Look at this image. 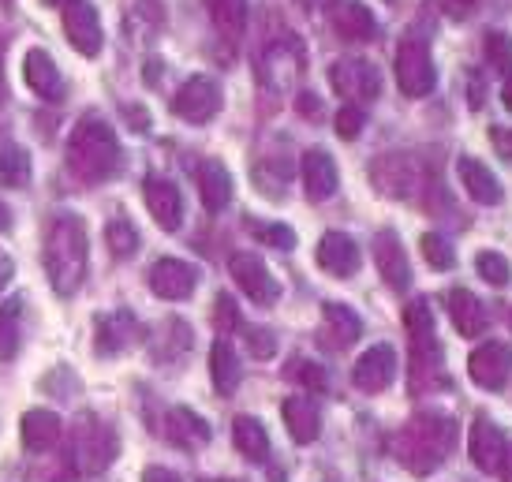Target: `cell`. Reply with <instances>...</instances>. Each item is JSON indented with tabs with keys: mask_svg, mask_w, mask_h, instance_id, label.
<instances>
[{
	"mask_svg": "<svg viewBox=\"0 0 512 482\" xmlns=\"http://www.w3.org/2000/svg\"><path fill=\"white\" fill-rule=\"evenodd\" d=\"M143 199H146L150 217H154L165 232H176V228H180V221H184V195H180V187L172 184V180H161V176L146 180Z\"/></svg>",
	"mask_w": 512,
	"mask_h": 482,
	"instance_id": "4fadbf2b",
	"label": "cell"
},
{
	"mask_svg": "<svg viewBox=\"0 0 512 482\" xmlns=\"http://www.w3.org/2000/svg\"><path fill=\"white\" fill-rule=\"evenodd\" d=\"M370 180H374L378 191L389 195V199H404V195H412V187H415L412 161H408V157H400V154L382 157V161L370 169Z\"/></svg>",
	"mask_w": 512,
	"mask_h": 482,
	"instance_id": "7402d4cb",
	"label": "cell"
},
{
	"mask_svg": "<svg viewBox=\"0 0 512 482\" xmlns=\"http://www.w3.org/2000/svg\"><path fill=\"white\" fill-rule=\"evenodd\" d=\"M217 329H236L240 326V311H236V303H232V296H217V314H214Z\"/></svg>",
	"mask_w": 512,
	"mask_h": 482,
	"instance_id": "b9f144b4",
	"label": "cell"
},
{
	"mask_svg": "<svg viewBox=\"0 0 512 482\" xmlns=\"http://www.w3.org/2000/svg\"><path fill=\"white\" fill-rule=\"evenodd\" d=\"M202 4H206V12H210L221 38L240 42L243 30H247V0H202Z\"/></svg>",
	"mask_w": 512,
	"mask_h": 482,
	"instance_id": "83f0119b",
	"label": "cell"
},
{
	"mask_svg": "<svg viewBox=\"0 0 512 482\" xmlns=\"http://www.w3.org/2000/svg\"><path fill=\"white\" fill-rule=\"evenodd\" d=\"M456 445V423L445 415H415L412 423L397 434V456L404 460V468H412L415 475L434 471L453 453Z\"/></svg>",
	"mask_w": 512,
	"mask_h": 482,
	"instance_id": "3957f363",
	"label": "cell"
},
{
	"mask_svg": "<svg viewBox=\"0 0 512 482\" xmlns=\"http://www.w3.org/2000/svg\"><path fill=\"white\" fill-rule=\"evenodd\" d=\"M468 453H471V460H475L483 471H490V475H494V471H501L509 445H505V434L498 430V423H490L486 415H479V419H475V426H471Z\"/></svg>",
	"mask_w": 512,
	"mask_h": 482,
	"instance_id": "9a60e30c",
	"label": "cell"
},
{
	"mask_svg": "<svg viewBox=\"0 0 512 482\" xmlns=\"http://www.w3.org/2000/svg\"><path fill=\"white\" fill-rule=\"evenodd\" d=\"M49 4H57V0H49Z\"/></svg>",
	"mask_w": 512,
	"mask_h": 482,
	"instance_id": "11a10c76",
	"label": "cell"
},
{
	"mask_svg": "<svg viewBox=\"0 0 512 482\" xmlns=\"http://www.w3.org/2000/svg\"><path fill=\"white\" fill-rule=\"evenodd\" d=\"M367 128V113L359 109V105H344L341 113H337V135L341 139H359V131Z\"/></svg>",
	"mask_w": 512,
	"mask_h": 482,
	"instance_id": "ab89813d",
	"label": "cell"
},
{
	"mask_svg": "<svg viewBox=\"0 0 512 482\" xmlns=\"http://www.w3.org/2000/svg\"><path fill=\"white\" fill-rule=\"evenodd\" d=\"M199 288V270L191 262H180V258H161L150 270V292L169 303H180V299H191V292Z\"/></svg>",
	"mask_w": 512,
	"mask_h": 482,
	"instance_id": "7c38bea8",
	"label": "cell"
},
{
	"mask_svg": "<svg viewBox=\"0 0 512 482\" xmlns=\"http://www.w3.org/2000/svg\"><path fill=\"white\" fill-rule=\"evenodd\" d=\"M468 374L471 382L486 389V393H498L505 389L512 374V348L509 344H483V348H475L468 359Z\"/></svg>",
	"mask_w": 512,
	"mask_h": 482,
	"instance_id": "8fae6325",
	"label": "cell"
},
{
	"mask_svg": "<svg viewBox=\"0 0 512 482\" xmlns=\"http://www.w3.org/2000/svg\"><path fill=\"white\" fill-rule=\"evenodd\" d=\"M329 23H333V30L341 34L344 42H370L378 34L374 12H370L363 0H333Z\"/></svg>",
	"mask_w": 512,
	"mask_h": 482,
	"instance_id": "2e32d148",
	"label": "cell"
},
{
	"mask_svg": "<svg viewBox=\"0 0 512 482\" xmlns=\"http://www.w3.org/2000/svg\"><path fill=\"white\" fill-rule=\"evenodd\" d=\"M501 471H505V479L512 482V449H509V453H505V464H501Z\"/></svg>",
	"mask_w": 512,
	"mask_h": 482,
	"instance_id": "f907efd6",
	"label": "cell"
},
{
	"mask_svg": "<svg viewBox=\"0 0 512 482\" xmlns=\"http://www.w3.org/2000/svg\"><path fill=\"white\" fill-rule=\"evenodd\" d=\"M460 4H475V0H460Z\"/></svg>",
	"mask_w": 512,
	"mask_h": 482,
	"instance_id": "db71d44e",
	"label": "cell"
},
{
	"mask_svg": "<svg viewBox=\"0 0 512 482\" xmlns=\"http://www.w3.org/2000/svg\"><path fill=\"white\" fill-rule=\"evenodd\" d=\"M214 482H240V479H214Z\"/></svg>",
	"mask_w": 512,
	"mask_h": 482,
	"instance_id": "816d5d0a",
	"label": "cell"
},
{
	"mask_svg": "<svg viewBox=\"0 0 512 482\" xmlns=\"http://www.w3.org/2000/svg\"><path fill=\"white\" fill-rule=\"evenodd\" d=\"M19 352V299L0 307V359L8 363Z\"/></svg>",
	"mask_w": 512,
	"mask_h": 482,
	"instance_id": "e575fe53",
	"label": "cell"
},
{
	"mask_svg": "<svg viewBox=\"0 0 512 482\" xmlns=\"http://www.w3.org/2000/svg\"><path fill=\"white\" fill-rule=\"evenodd\" d=\"M359 262H363V255H359L352 236H344V232H326L322 236V243H318V266L326 273H333V277H356Z\"/></svg>",
	"mask_w": 512,
	"mask_h": 482,
	"instance_id": "ac0fdd59",
	"label": "cell"
},
{
	"mask_svg": "<svg viewBox=\"0 0 512 482\" xmlns=\"http://www.w3.org/2000/svg\"><path fill=\"white\" fill-rule=\"evenodd\" d=\"M232 441H236V449H240L251 464H262L266 456H270V434H266V426L251 419V415H240L236 423H232Z\"/></svg>",
	"mask_w": 512,
	"mask_h": 482,
	"instance_id": "f1b7e54d",
	"label": "cell"
},
{
	"mask_svg": "<svg viewBox=\"0 0 512 482\" xmlns=\"http://www.w3.org/2000/svg\"><path fill=\"white\" fill-rule=\"evenodd\" d=\"M120 453V438L113 426H105L94 415H79L72 430V445H68V460L79 475H101Z\"/></svg>",
	"mask_w": 512,
	"mask_h": 482,
	"instance_id": "277c9868",
	"label": "cell"
},
{
	"mask_svg": "<svg viewBox=\"0 0 512 482\" xmlns=\"http://www.w3.org/2000/svg\"><path fill=\"white\" fill-rule=\"evenodd\" d=\"M397 378V352L389 344H374L359 355V363L352 367V382H356L359 393H385Z\"/></svg>",
	"mask_w": 512,
	"mask_h": 482,
	"instance_id": "30bf717a",
	"label": "cell"
},
{
	"mask_svg": "<svg viewBox=\"0 0 512 482\" xmlns=\"http://www.w3.org/2000/svg\"><path fill=\"white\" fill-rule=\"evenodd\" d=\"M45 273L57 296H75L86 281V225L75 213H57L45 232Z\"/></svg>",
	"mask_w": 512,
	"mask_h": 482,
	"instance_id": "6da1fadb",
	"label": "cell"
},
{
	"mask_svg": "<svg viewBox=\"0 0 512 482\" xmlns=\"http://www.w3.org/2000/svg\"><path fill=\"white\" fill-rule=\"evenodd\" d=\"M105 243H109V251L116 258H131L139 251V232H135V225H131L128 217H113L105 225Z\"/></svg>",
	"mask_w": 512,
	"mask_h": 482,
	"instance_id": "836d02e7",
	"label": "cell"
},
{
	"mask_svg": "<svg viewBox=\"0 0 512 482\" xmlns=\"http://www.w3.org/2000/svg\"><path fill=\"white\" fill-rule=\"evenodd\" d=\"M210 378H214V389L221 397L236 393V385H240V355L228 341H217L210 348Z\"/></svg>",
	"mask_w": 512,
	"mask_h": 482,
	"instance_id": "f546056e",
	"label": "cell"
},
{
	"mask_svg": "<svg viewBox=\"0 0 512 482\" xmlns=\"http://www.w3.org/2000/svg\"><path fill=\"white\" fill-rule=\"evenodd\" d=\"M475 270H479V277H483L486 284H494V288H505V284L512 281L509 258L498 255V251H483V255L475 258Z\"/></svg>",
	"mask_w": 512,
	"mask_h": 482,
	"instance_id": "d590c367",
	"label": "cell"
},
{
	"mask_svg": "<svg viewBox=\"0 0 512 482\" xmlns=\"http://www.w3.org/2000/svg\"><path fill=\"white\" fill-rule=\"evenodd\" d=\"M172 113L187 120V124H210L217 113H221V86L210 75H195L187 79L176 98H172Z\"/></svg>",
	"mask_w": 512,
	"mask_h": 482,
	"instance_id": "8992f818",
	"label": "cell"
},
{
	"mask_svg": "<svg viewBox=\"0 0 512 482\" xmlns=\"http://www.w3.org/2000/svg\"><path fill=\"white\" fill-rule=\"evenodd\" d=\"M501 101H505V109L512 113V75L505 79V90H501Z\"/></svg>",
	"mask_w": 512,
	"mask_h": 482,
	"instance_id": "681fc988",
	"label": "cell"
},
{
	"mask_svg": "<svg viewBox=\"0 0 512 482\" xmlns=\"http://www.w3.org/2000/svg\"><path fill=\"white\" fill-rule=\"evenodd\" d=\"M247 344H251V355H255V359H270V355L277 352V337L262 326L247 329Z\"/></svg>",
	"mask_w": 512,
	"mask_h": 482,
	"instance_id": "60d3db41",
	"label": "cell"
},
{
	"mask_svg": "<svg viewBox=\"0 0 512 482\" xmlns=\"http://www.w3.org/2000/svg\"><path fill=\"white\" fill-rule=\"evenodd\" d=\"M120 165V142L116 131L101 120V116H83L75 124L72 139H68V169L79 176L83 184H101L109 180Z\"/></svg>",
	"mask_w": 512,
	"mask_h": 482,
	"instance_id": "7a4b0ae2",
	"label": "cell"
},
{
	"mask_svg": "<svg viewBox=\"0 0 512 482\" xmlns=\"http://www.w3.org/2000/svg\"><path fill=\"white\" fill-rule=\"evenodd\" d=\"M64 34H68V42L75 45V53L98 57L101 42H105L98 8H94L90 0H68V4H64Z\"/></svg>",
	"mask_w": 512,
	"mask_h": 482,
	"instance_id": "9c48e42d",
	"label": "cell"
},
{
	"mask_svg": "<svg viewBox=\"0 0 512 482\" xmlns=\"http://www.w3.org/2000/svg\"><path fill=\"white\" fill-rule=\"evenodd\" d=\"M329 83L333 90L348 98L352 105H363V101H374L382 94V75L370 60H337L329 68Z\"/></svg>",
	"mask_w": 512,
	"mask_h": 482,
	"instance_id": "ba28073f",
	"label": "cell"
},
{
	"mask_svg": "<svg viewBox=\"0 0 512 482\" xmlns=\"http://www.w3.org/2000/svg\"><path fill=\"white\" fill-rule=\"evenodd\" d=\"M337 184H341L337 161H333L326 150H307V154H303V187H307V199L311 202L333 199V195H337Z\"/></svg>",
	"mask_w": 512,
	"mask_h": 482,
	"instance_id": "e0dca14e",
	"label": "cell"
},
{
	"mask_svg": "<svg viewBox=\"0 0 512 482\" xmlns=\"http://www.w3.org/2000/svg\"><path fill=\"white\" fill-rule=\"evenodd\" d=\"M397 83L408 98H427L438 75H434V60L423 38H404L397 49Z\"/></svg>",
	"mask_w": 512,
	"mask_h": 482,
	"instance_id": "5b68a950",
	"label": "cell"
},
{
	"mask_svg": "<svg viewBox=\"0 0 512 482\" xmlns=\"http://www.w3.org/2000/svg\"><path fill=\"white\" fill-rule=\"evenodd\" d=\"M292 370H296V378L307 389H326V370L318 367V363H296Z\"/></svg>",
	"mask_w": 512,
	"mask_h": 482,
	"instance_id": "7bdbcfd3",
	"label": "cell"
},
{
	"mask_svg": "<svg viewBox=\"0 0 512 482\" xmlns=\"http://www.w3.org/2000/svg\"><path fill=\"white\" fill-rule=\"evenodd\" d=\"M12 228V213H8V206L0 202V232H8Z\"/></svg>",
	"mask_w": 512,
	"mask_h": 482,
	"instance_id": "c3c4849f",
	"label": "cell"
},
{
	"mask_svg": "<svg viewBox=\"0 0 512 482\" xmlns=\"http://www.w3.org/2000/svg\"><path fill=\"white\" fill-rule=\"evenodd\" d=\"M228 270H232V281L240 284V292L247 299H255L258 307H273L281 299V284L270 273V266L262 262L251 251H240V255L228 258Z\"/></svg>",
	"mask_w": 512,
	"mask_h": 482,
	"instance_id": "52a82bcc",
	"label": "cell"
},
{
	"mask_svg": "<svg viewBox=\"0 0 512 482\" xmlns=\"http://www.w3.org/2000/svg\"><path fill=\"white\" fill-rule=\"evenodd\" d=\"M490 142H494V150H498L501 157L512 161V128H494L490 131Z\"/></svg>",
	"mask_w": 512,
	"mask_h": 482,
	"instance_id": "ee69618b",
	"label": "cell"
},
{
	"mask_svg": "<svg viewBox=\"0 0 512 482\" xmlns=\"http://www.w3.org/2000/svg\"><path fill=\"white\" fill-rule=\"evenodd\" d=\"M12 273H15V266H12V258L0 251V292H4V284L12 281Z\"/></svg>",
	"mask_w": 512,
	"mask_h": 482,
	"instance_id": "7dc6e473",
	"label": "cell"
},
{
	"mask_svg": "<svg viewBox=\"0 0 512 482\" xmlns=\"http://www.w3.org/2000/svg\"><path fill=\"white\" fill-rule=\"evenodd\" d=\"M404 329H408L412 344H434V341H438V329H434V311H430L427 299H412V303L404 307Z\"/></svg>",
	"mask_w": 512,
	"mask_h": 482,
	"instance_id": "1f68e13d",
	"label": "cell"
},
{
	"mask_svg": "<svg viewBox=\"0 0 512 482\" xmlns=\"http://www.w3.org/2000/svg\"><path fill=\"white\" fill-rule=\"evenodd\" d=\"M456 172H460L464 191H468L479 206H498L501 195H505V191H501V180L486 169L479 157H460V161H456Z\"/></svg>",
	"mask_w": 512,
	"mask_h": 482,
	"instance_id": "ffe728a7",
	"label": "cell"
},
{
	"mask_svg": "<svg viewBox=\"0 0 512 482\" xmlns=\"http://www.w3.org/2000/svg\"><path fill=\"white\" fill-rule=\"evenodd\" d=\"M281 415H285V426L296 445H311L322 430V415H318V404L307 397H288L281 404Z\"/></svg>",
	"mask_w": 512,
	"mask_h": 482,
	"instance_id": "cb8c5ba5",
	"label": "cell"
},
{
	"mask_svg": "<svg viewBox=\"0 0 512 482\" xmlns=\"http://www.w3.org/2000/svg\"><path fill=\"white\" fill-rule=\"evenodd\" d=\"M30 180V154L23 146H0V184L4 187H27Z\"/></svg>",
	"mask_w": 512,
	"mask_h": 482,
	"instance_id": "d6a6232c",
	"label": "cell"
},
{
	"mask_svg": "<svg viewBox=\"0 0 512 482\" xmlns=\"http://www.w3.org/2000/svg\"><path fill=\"white\" fill-rule=\"evenodd\" d=\"M23 79L27 86L45 101H60L64 98V79H60V68L53 64V57L45 49H30L27 60H23Z\"/></svg>",
	"mask_w": 512,
	"mask_h": 482,
	"instance_id": "d6986e66",
	"label": "cell"
},
{
	"mask_svg": "<svg viewBox=\"0 0 512 482\" xmlns=\"http://www.w3.org/2000/svg\"><path fill=\"white\" fill-rule=\"evenodd\" d=\"M299 4H303V0H299ZM314 4H322V0H311V8H314Z\"/></svg>",
	"mask_w": 512,
	"mask_h": 482,
	"instance_id": "f5cc1de1",
	"label": "cell"
},
{
	"mask_svg": "<svg viewBox=\"0 0 512 482\" xmlns=\"http://www.w3.org/2000/svg\"><path fill=\"white\" fill-rule=\"evenodd\" d=\"M299 113L303 116H311V120H318V116H322V101L314 98V94H299Z\"/></svg>",
	"mask_w": 512,
	"mask_h": 482,
	"instance_id": "f6af8a7d",
	"label": "cell"
},
{
	"mask_svg": "<svg viewBox=\"0 0 512 482\" xmlns=\"http://www.w3.org/2000/svg\"><path fill=\"white\" fill-rule=\"evenodd\" d=\"M60 434H64V426H60V419L53 412L34 408V412L23 415V445L30 453H49L60 441Z\"/></svg>",
	"mask_w": 512,
	"mask_h": 482,
	"instance_id": "4316f807",
	"label": "cell"
},
{
	"mask_svg": "<svg viewBox=\"0 0 512 482\" xmlns=\"http://www.w3.org/2000/svg\"><path fill=\"white\" fill-rule=\"evenodd\" d=\"M423 255H427V262L434 270H453L456 266L453 243L445 240V236H438V232H427V236H423Z\"/></svg>",
	"mask_w": 512,
	"mask_h": 482,
	"instance_id": "74e56055",
	"label": "cell"
},
{
	"mask_svg": "<svg viewBox=\"0 0 512 482\" xmlns=\"http://www.w3.org/2000/svg\"><path fill=\"white\" fill-rule=\"evenodd\" d=\"M374 266L385 277L389 288H408L412 284V266H408V255H404V243L393 228H382L374 236Z\"/></svg>",
	"mask_w": 512,
	"mask_h": 482,
	"instance_id": "5bb4252c",
	"label": "cell"
},
{
	"mask_svg": "<svg viewBox=\"0 0 512 482\" xmlns=\"http://www.w3.org/2000/svg\"><path fill=\"white\" fill-rule=\"evenodd\" d=\"M449 314H453L456 333H464V337H479L490 326V314H486L483 299L468 292V288H453L449 292Z\"/></svg>",
	"mask_w": 512,
	"mask_h": 482,
	"instance_id": "603a6c76",
	"label": "cell"
},
{
	"mask_svg": "<svg viewBox=\"0 0 512 482\" xmlns=\"http://www.w3.org/2000/svg\"><path fill=\"white\" fill-rule=\"evenodd\" d=\"M165 434H169L172 445H180L187 453H195L202 445H210V423L195 415L191 408H172L165 415Z\"/></svg>",
	"mask_w": 512,
	"mask_h": 482,
	"instance_id": "44dd1931",
	"label": "cell"
},
{
	"mask_svg": "<svg viewBox=\"0 0 512 482\" xmlns=\"http://www.w3.org/2000/svg\"><path fill=\"white\" fill-rule=\"evenodd\" d=\"M143 482H184V479H180L176 471H169V468H146Z\"/></svg>",
	"mask_w": 512,
	"mask_h": 482,
	"instance_id": "bcb514c9",
	"label": "cell"
},
{
	"mask_svg": "<svg viewBox=\"0 0 512 482\" xmlns=\"http://www.w3.org/2000/svg\"><path fill=\"white\" fill-rule=\"evenodd\" d=\"M326 326H322V337H326L329 348H348V344L359 341V333H363V322H359L356 311H348L344 303H326Z\"/></svg>",
	"mask_w": 512,
	"mask_h": 482,
	"instance_id": "484cf974",
	"label": "cell"
},
{
	"mask_svg": "<svg viewBox=\"0 0 512 482\" xmlns=\"http://www.w3.org/2000/svg\"><path fill=\"white\" fill-rule=\"evenodd\" d=\"M486 60L494 64V71L512 75V38L509 34H501V30H490V34H486Z\"/></svg>",
	"mask_w": 512,
	"mask_h": 482,
	"instance_id": "8d00e7d4",
	"label": "cell"
},
{
	"mask_svg": "<svg viewBox=\"0 0 512 482\" xmlns=\"http://www.w3.org/2000/svg\"><path fill=\"white\" fill-rule=\"evenodd\" d=\"M199 195L210 213H221L232 202V176L221 161H202L199 165Z\"/></svg>",
	"mask_w": 512,
	"mask_h": 482,
	"instance_id": "d4e9b609",
	"label": "cell"
},
{
	"mask_svg": "<svg viewBox=\"0 0 512 482\" xmlns=\"http://www.w3.org/2000/svg\"><path fill=\"white\" fill-rule=\"evenodd\" d=\"M135 337V318L131 314H105L98 322V352L113 355L120 348H128V341Z\"/></svg>",
	"mask_w": 512,
	"mask_h": 482,
	"instance_id": "4dcf8cb0",
	"label": "cell"
},
{
	"mask_svg": "<svg viewBox=\"0 0 512 482\" xmlns=\"http://www.w3.org/2000/svg\"><path fill=\"white\" fill-rule=\"evenodd\" d=\"M251 232H255L262 243L277 247V251H292V247H296V232L288 225H251Z\"/></svg>",
	"mask_w": 512,
	"mask_h": 482,
	"instance_id": "f35d334b",
	"label": "cell"
}]
</instances>
